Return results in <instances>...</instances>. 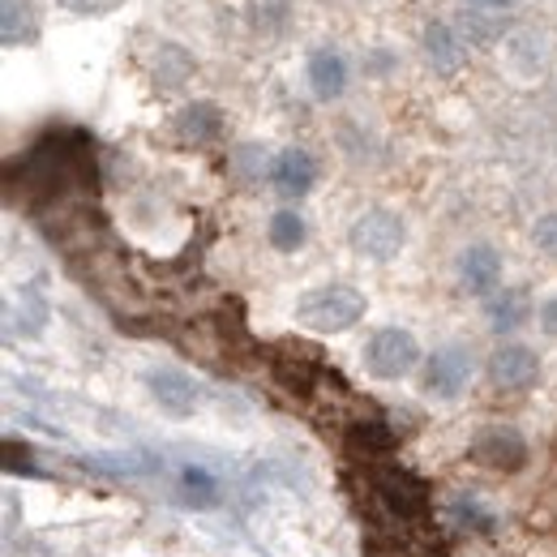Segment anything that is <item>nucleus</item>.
<instances>
[{
    "label": "nucleus",
    "instance_id": "1",
    "mask_svg": "<svg viewBox=\"0 0 557 557\" xmlns=\"http://www.w3.org/2000/svg\"><path fill=\"white\" fill-rule=\"evenodd\" d=\"M369 300L360 287L351 283H322V287H309L300 300H296V322L313 335H344L351 331L360 318H364Z\"/></svg>",
    "mask_w": 557,
    "mask_h": 557
},
{
    "label": "nucleus",
    "instance_id": "2",
    "mask_svg": "<svg viewBox=\"0 0 557 557\" xmlns=\"http://www.w3.org/2000/svg\"><path fill=\"white\" fill-rule=\"evenodd\" d=\"M348 245L351 253L364 258V262H377V267L382 262H395L404 253V245H408V223H404L399 210L369 207L351 219Z\"/></svg>",
    "mask_w": 557,
    "mask_h": 557
},
{
    "label": "nucleus",
    "instance_id": "3",
    "mask_svg": "<svg viewBox=\"0 0 557 557\" xmlns=\"http://www.w3.org/2000/svg\"><path fill=\"white\" fill-rule=\"evenodd\" d=\"M420 364V339L408 326H382L364 344V373L377 382H404L417 373Z\"/></svg>",
    "mask_w": 557,
    "mask_h": 557
},
{
    "label": "nucleus",
    "instance_id": "4",
    "mask_svg": "<svg viewBox=\"0 0 557 557\" xmlns=\"http://www.w3.org/2000/svg\"><path fill=\"white\" fill-rule=\"evenodd\" d=\"M472 377H476V351L468 344H442V348H433V356L420 369V391L429 399L450 404L472 386Z\"/></svg>",
    "mask_w": 557,
    "mask_h": 557
},
{
    "label": "nucleus",
    "instance_id": "5",
    "mask_svg": "<svg viewBox=\"0 0 557 557\" xmlns=\"http://www.w3.org/2000/svg\"><path fill=\"white\" fill-rule=\"evenodd\" d=\"M146 395L150 404L172 420H189L202 408V386L194 373H185L181 364H154L146 373Z\"/></svg>",
    "mask_w": 557,
    "mask_h": 557
},
{
    "label": "nucleus",
    "instance_id": "6",
    "mask_svg": "<svg viewBox=\"0 0 557 557\" xmlns=\"http://www.w3.org/2000/svg\"><path fill=\"white\" fill-rule=\"evenodd\" d=\"M485 373L493 382V391L502 395H523L541 382V356L528 348V344H497L488 351Z\"/></svg>",
    "mask_w": 557,
    "mask_h": 557
},
{
    "label": "nucleus",
    "instance_id": "7",
    "mask_svg": "<svg viewBox=\"0 0 557 557\" xmlns=\"http://www.w3.org/2000/svg\"><path fill=\"white\" fill-rule=\"evenodd\" d=\"M472 459L488 472H519L528 463V437L515 424H485L472 437Z\"/></svg>",
    "mask_w": 557,
    "mask_h": 557
},
{
    "label": "nucleus",
    "instance_id": "8",
    "mask_svg": "<svg viewBox=\"0 0 557 557\" xmlns=\"http://www.w3.org/2000/svg\"><path fill=\"white\" fill-rule=\"evenodd\" d=\"M271 185H275L278 198L300 202L318 185V159L305 146H283L275 159H271Z\"/></svg>",
    "mask_w": 557,
    "mask_h": 557
},
{
    "label": "nucleus",
    "instance_id": "9",
    "mask_svg": "<svg viewBox=\"0 0 557 557\" xmlns=\"http://www.w3.org/2000/svg\"><path fill=\"white\" fill-rule=\"evenodd\" d=\"M502 271H506L502 253H497L493 245H485V240H476V245L459 249V258H455L459 287H463V292H472V296H485V300L502 287Z\"/></svg>",
    "mask_w": 557,
    "mask_h": 557
},
{
    "label": "nucleus",
    "instance_id": "10",
    "mask_svg": "<svg viewBox=\"0 0 557 557\" xmlns=\"http://www.w3.org/2000/svg\"><path fill=\"white\" fill-rule=\"evenodd\" d=\"M305 82L313 90L318 103H335L344 99L351 86V65L339 48H313L309 61H305Z\"/></svg>",
    "mask_w": 557,
    "mask_h": 557
},
{
    "label": "nucleus",
    "instance_id": "11",
    "mask_svg": "<svg viewBox=\"0 0 557 557\" xmlns=\"http://www.w3.org/2000/svg\"><path fill=\"white\" fill-rule=\"evenodd\" d=\"M420 48H424V61L429 70L442 73V77H455V73L468 65V39L450 26V22H429L424 35H420Z\"/></svg>",
    "mask_w": 557,
    "mask_h": 557
},
{
    "label": "nucleus",
    "instance_id": "12",
    "mask_svg": "<svg viewBox=\"0 0 557 557\" xmlns=\"http://www.w3.org/2000/svg\"><path fill=\"white\" fill-rule=\"evenodd\" d=\"M536 305L528 296V287H497L493 296L485 300V322L493 335H515L532 322Z\"/></svg>",
    "mask_w": 557,
    "mask_h": 557
},
{
    "label": "nucleus",
    "instance_id": "13",
    "mask_svg": "<svg viewBox=\"0 0 557 557\" xmlns=\"http://www.w3.org/2000/svg\"><path fill=\"white\" fill-rule=\"evenodd\" d=\"M223 108L219 103H210V99H198V103H189V108H181V116H176V138L185 141V146H210V141L223 138Z\"/></svg>",
    "mask_w": 557,
    "mask_h": 557
},
{
    "label": "nucleus",
    "instance_id": "14",
    "mask_svg": "<svg viewBox=\"0 0 557 557\" xmlns=\"http://www.w3.org/2000/svg\"><path fill=\"white\" fill-rule=\"evenodd\" d=\"M48 296L39 292V287H22L13 300H9V309H4V318H9V331L13 335H22V339H35L44 326H48Z\"/></svg>",
    "mask_w": 557,
    "mask_h": 557
},
{
    "label": "nucleus",
    "instance_id": "15",
    "mask_svg": "<svg viewBox=\"0 0 557 557\" xmlns=\"http://www.w3.org/2000/svg\"><path fill=\"white\" fill-rule=\"evenodd\" d=\"M4 44L17 48V44H35L39 39V13L30 0H4V26H0Z\"/></svg>",
    "mask_w": 557,
    "mask_h": 557
},
{
    "label": "nucleus",
    "instance_id": "16",
    "mask_svg": "<svg viewBox=\"0 0 557 557\" xmlns=\"http://www.w3.org/2000/svg\"><path fill=\"white\" fill-rule=\"evenodd\" d=\"M267 240L275 245L278 253H296V249L309 240V223H305V214H296V210H275L271 223H267Z\"/></svg>",
    "mask_w": 557,
    "mask_h": 557
},
{
    "label": "nucleus",
    "instance_id": "17",
    "mask_svg": "<svg viewBox=\"0 0 557 557\" xmlns=\"http://www.w3.org/2000/svg\"><path fill=\"white\" fill-rule=\"evenodd\" d=\"M506 61L515 65L519 77H536V73H545V44L536 35H515L506 44Z\"/></svg>",
    "mask_w": 557,
    "mask_h": 557
},
{
    "label": "nucleus",
    "instance_id": "18",
    "mask_svg": "<svg viewBox=\"0 0 557 557\" xmlns=\"http://www.w3.org/2000/svg\"><path fill=\"white\" fill-rule=\"evenodd\" d=\"M455 519L472 532H493V515L481 506V497H455Z\"/></svg>",
    "mask_w": 557,
    "mask_h": 557
},
{
    "label": "nucleus",
    "instance_id": "19",
    "mask_svg": "<svg viewBox=\"0 0 557 557\" xmlns=\"http://www.w3.org/2000/svg\"><path fill=\"white\" fill-rule=\"evenodd\" d=\"M532 245H536L545 258L557 262V210H545V214L532 223Z\"/></svg>",
    "mask_w": 557,
    "mask_h": 557
},
{
    "label": "nucleus",
    "instance_id": "20",
    "mask_svg": "<svg viewBox=\"0 0 557 557\" xmlns=\"http://www.w3.org/2000/svg\"><path fill=\"white\" fill-rule=\"evenodd\" d=\"M65 13H77V17H99V13H112L121 0H57Z\"/></svg>",
    "mask_w": 557,
    "mask_h": 557
},
{
    "label": "nucleus",
    "instance_id": "21",
    "mask_svg": "<svg viewBox=\"0 0 557 557\" xmlns=\"http://www.w3.org/2000/svg\"><path fill=\"white\" fill-rule=\"evenodd\" d=\"M536 322H541V331H545L549 339H557V292L536 305Z\"/></svg>",
    "mask_w": 557,
    "mask_h": 557
},
{
    "label": "nucleus",
    "instance_id": "22",
    "mask_svg": "<svg viewBox=\"0 0 557 557\" xmlns=\"http://www.w3.org/2000/svg\"><path fill=\"white\" fill-rule=\"evenodd\" d=\"M488 9H515V4H523V0H481Z\"/></svg>",
    "mask_w": 557,
    "mask_h": 557
}]
</instances>
